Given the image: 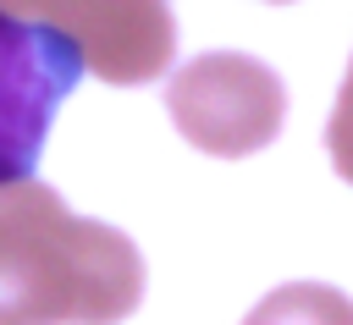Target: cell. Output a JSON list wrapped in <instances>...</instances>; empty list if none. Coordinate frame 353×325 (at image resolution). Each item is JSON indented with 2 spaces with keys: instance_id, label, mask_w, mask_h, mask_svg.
<instances>
[{
  "instance_id": "6da1fadb",
  "label": "cell",
  "mask_w": 353,
  "mask_h": 325,
  "mask_svg": "<svg viewBox=\"0 0 353 325\" xmlns=\"http://www.w3.org/2000/svg\"><path fill=\"white\" fill-rule=\"evenodd\" d=\"M143 303L127 231L72 215L33 176L0 187V325H121Z\"/></svg>"
},
{
  "instance_id": "7a4b0ae2",
  "label": "cell",
  "mask_w": 353,
  "mask_h": 325,
  "mask_svg": "<svg viewBox=\"0 0 353 325\" xmlns=\"http://www.w3.org/2000/svg\"><path fill=\"white\" fill-rule=\"evenodd\" d=\"M165 110L193 149L243 160L281 132L287 88L265 61L237 50H210V55H193L165 83Z\"/></svg>"
},
{
  "instance_id": "3957f363",
  "label": "cell",
  "mask_w": 353,
  "mask_h": 325,
  "mask_svg": "<svg viewBox=\"0 0 353 325\" xmlns=\"http://www.w3.org/2000/svg\"><path fill=\"white\" fill-rule=\"evenodd\" d=\"M83 72V50L66 33L0 6V187L33 176L50 121Z\"/></svg>"
},
{
  "instance_id": "277c9868",
  "label": "cell",
  "mask_w": 353,
  "mask_h": 325,
  "mask_svg": "<svg viewBox=\"0 0 353 325\" xmlns=\"http://www.w3.org/2000/svg\"><path fill=\"white\" fill-rule=\"evenodd\" d=\"M243 325H353V297L320 281H287L265 292Z\"/></svg>"
},
{
  "instance_id": "5b68a950",
  "label": "cell",
  "mask_w": 353,
  "mask_h": 325,
  "mask_svg": "<svg viewBox=\"0 0 353 325\" xmlns=\"http://www.w3.org/2000/svg\"><path fill=\"white\" fill-rule=\"evenodd\" d=\"M325 149H331L336 176L353 182V61H347V77H342L336 110H331V121H325Z\"/></svg>"
},
{
  "instance_id": "8992f818",
  "label": "cell",
  "mask_w": 353,
  "mask_h": 325,
  "mask_svg": "<svg viewBox=\"0 0 353 325\" xmlns=\"http://www.w3.org/2000/svg\"><path fill=\"white\" fill-rule=\"evenodd\" d=\"M0 6H11V11H22V17H33V6H39V0H0Z\"/></svg>"
},
{
  "instance_id": "52a82bcc",
  "label": "cell",
  "mask_w": 353,
  "mask_h": 325,
  "mask_svg": "<svg viewBox=\"0 0 353 325\" xmlns=\"http://www.w3.org/2000/svg\"><path fill=\"white\" fill-rule=\"evenodd\" d=\"M276 6H281V0H276Z\"/></svg>"
}]
</instances>
